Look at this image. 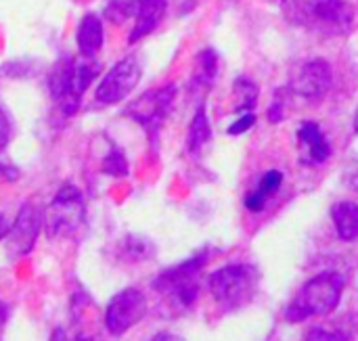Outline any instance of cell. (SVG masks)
<instances>
[{
	"label": "cell",
	"instance_id": "2e32d148",
	"mask_svg": "<svg viewBox=\"0 0 358 341\" xmlns=\"http://www.w3.org/2000/svg\"><path fill=\"white\" fill-rule=\"evenodd\" d=\"M210 138H212V128H210V122H208L206 105H199L195 115H193V122L189 126L187 147H189L191 153H199Z\"/></svg>",
	"mask_w": 358,
	"mask_h": 341
},
{
	"label": "cell",
	"instance_id": "6da1fadb",
	"mask_svg": "<svg viewBox=\"0 0 358 341\" xmlns=\"http://www.w3.org/2000/svg\"><path fill=\"white\" fill-rule=\"evenodd\" d=\"M281 10L292 25L323 36L348 34L355 23V8L346 0H283Z\"/></svg>",
	"mask_w": 358,
	"mask_h": 341
},
{
	"label": "cell",
	"instance_id": "9a60e30c",
	"mask_svg": "<svg viewBox=\"0 0 358 341\" xmlns=\"http://www.w3.org/2000/svg\"><path fill=\"white\" fill-rule=\"evenodd\" d=\"M281 182H283V174H281L279 170L266 172V174L262 176L260 184L245 197V208H248L250 212H260V210H264L266 199H268L273 193L279 191Z\"/></svg>",
	"mask_w": 358,
	"mask_h": 341
},
{
	"label": "cell",
	"instance_id": "9c48e42d",
	"mask_svg": "<svg viewBox=\"0 0 358 341\" xmlns=\"http://www.w3.org/2000/svg\"><path fill=\"white\" fill-rule=\"evenodd\" d=\"M42 226H44L42 212L34 203H25L19 210L15 222L10 224V231L6 235V256L10 260L27 256L34 249Z\"/></svg>",
	"mask_w": 358,
	"mask_h": 341
},
{
	"label": "cell",
	"instance_id": "d4e9b609",
	"mask_svg": "<svg viewBox=\"0 0 358 341\" xmlns=\"http://www.w3.org/2000/svg\"><path fill=\"white\" fill-rule=\"evenodd\" d=\"M8 231H10V224H8V222H6V218L0 214V241H2V239H6Z\"/></svg>",
	"mask_w": 358,
	"mask_h": 341
},
{
	"label": "cell",
	"instance_id": "ac0fdd59",
	"mask_svg": "<svg viewBox=\"0 0 358 341\" xmlns=\"http://www.w3.org/2000/svg\"><path fill=\"white\" fill-rule=\"evenodd\" d=\"M218 73V55L212 48H206L203 52L197 55V65H195V84L201 86H212L214 78Z\"/></svg>",
	"mask_w": 358,
	"mask_h": 341
},
{
	"label": "cell",
	"instance_id": "44dd1931",
	"mask_svg": "<svg viewBox=\"0 0 358 341\" xmlns=\"http://www.w3.org/2000/svg\"><path fill=\"white\" fill-rule=\"evenodd\" d=\"M103 172L111 176H126L128 174V161L120 151H111L109 157L103 161Z\"/></svg>",
	"mask_w": 358,
	"mask_h": 341
},
{
	"label": "cell",
	"instance_id": "d6986e66",
	"mask_svg": "<svg viewBox=\"0 0 358 341\" xmlns=\"http://www.w3.org/2000/svg\"><path fill=\"white\" fill-rule=\"evenodd\" d=\"M107 17L113 23H122L128 17H134V0H113L107 6Z\"/></svg>",
	"mask_w": 358,
	"mask_h": 341
},
{
	"label": "cell",
	"instance_id": "f1b7e54d",
	"mask_svg": "<svg viewBox=\"0 0 358 341\" xmlns=\"http://www.w3.org/2000/svg\"><path fill=\"white\" fill-rule=\"evenodd\" d=\"M350 184H352V189H355V191H358V174H355V176H352Z\"/></svg>",
	"mask_w": 358,
	"mask_h": 341
},
{
	"label": "cell",
	"instance_id": "7402d4cb",
	"mask_svg": "<svg viewBox=\"0 0 358 341\" xmlns=\"http://www.w3.org/2000/svg\"><path fill=\"white\" fill-rule=\"evenodd\" d=\"M254 124H256V115H254L252 111H250V113H241V115L229 126V134H231V136H239V134L248 132Z\"/></svg>",
	"mask_w": 358,
	"mask_h": 341
},
{
	"label": "cell",
	"instance_id": "52a82bcc",
	"mask_svg": "<svg viewBox=\"0 0 358 341\" xmlns=\"http://www.w3.org/2000/svg\"><path fill=\"white\" fill-rule=\"evenodd\" d=\"M147 314V298L138 289H124L111 298L105 310V327L111 335H124Z\"/></svg>",
	"mask_w": 358,
	"mask_h": 341
},
{
	"label": "cell",
	"instance_id": "4fadbf2b",
	"mask_svg": "<svg viewBox=\"0 0 358 341\" xmlns=\"http://www.w3.org/2000/svg\"><path fill=\"white\" fill-rule=\"evenodd\" d=\"M103 42H105L103 19L94 13L84 15L76 31V44L80 48V55L86 59H94V55L103 48Z\"/></svg>",
	"mask_w": 358,
	"mask_h": 341
},
{
	"label": "cell",
	"instance_id": "ba28073f",
	"mask_svg": "<svg viewBox=\"0 0 358 341\" xmlns=\"http://www.w3.org/2000/svg\"><path fill=\"white\" fill-rule=\"evenodd\" d=\"M331 84H334V69L329 61L317 57L298 65L289 82V88L302 99L319 101L331 90Z\"/></svg>",
	"mask_w": 358,
	"mask_h": 341
},
{
	"label": "cell",
	"instance_id": "f546056e",
	"mask_svg": "<svg viewBox=\"0 0 358 341\" xmlns=\"http://www.w3.org/2000/svg\"><path fill=\"white\" fill-rule=\"evenodd\" d=\"M355 130L358 132V107H357V113H355Z\"/></svg>",
	"mask_w": 358,
	"mask_h": 341
},
{
	"label": "cell",
	"instance_id": "ffe728a7",
	"mask_svg": "<svg viewBox=\"0 0 358 341\" xmlns=\"http://www.w3.org/2000/svg\"><path fill=\"white\" fill-rule=\"evenodd\" d=\"M304 341H350V335L325 327H310L304 335Z\"/></svg>",
	"mask_w": 358,
	"mask_h": 341
},
{
	"label": "cell",
	"instance_id": "83f0119b",
	"mask_svg": "<svg viewBox=\"0 0 358 341\" xmlns=\"http://www.w3.org/2000/svg\"><path fill=\"white\" fill-rule=\"evenodd\" d=\"M6 319H8V308H6V304L0 300V325H4Z\"/></svg>",
	"mask_w": 358,
	"mask_h": 341
},
{
	"label": "cell",
	"instance_id": "8992f818",
	"mask_svg": "<svg viewBox=\"0 0 358 341\" xmlns=\"http://www.w3.org/2000/svg\"><path fill=\"white\" fill-rule=\"evenodd\" d=\"M141 65L134 57H126L120 63H115L99 82L94 99L99 105H115L130 96V92L141 82Z\"/></svg>",
	"mask_w": 358,
	"mask_h": 341
},
{
	"label": "cell",
	"instance_id": "e0dca14e",
	"mask_svg": "<svg viewBox=\"0 0 358 341\" xmlns=\"http://www.w3.org/2000/svg\"><path fill=\"white\" fill-rule=\"evenodd\" d=\"M260 90L254 80L250 78H237L233 84V99H235V111L250 113L258 103Z\"/></svg>",
	"mask_w": 358,
	"mask_h": 341
},
{
	"label": "cell",
	"instance_id": "5bb4252c",
	"mask_svg": "<svg viewBox=\"0 0 358 341\" xmlns=\"http://www.w3.org/2000/svg\"><path fill=\"white\" fill-rule=\"evenodd\" d=\"M331 218H334L340 239H344V241L358 239V203L355 201L336 203L331 208Z\"/></svg>",
	"mask_w": 358,
	"mask_h": 341
},
{
	"label": "cell",
	"instance_id": "277c9868",
	"mask_svg": "<svg viewBox=\"0 0 358 341\" xmlns=\"http://www.w3.org/2000/svg\"><path fill=\"white\" fill-rule=\"evenodd\" d=\"M201 266H203V258H191V260L162 273L153 281V289L168 296L172 306L187 310L195 304V300L199 296L197 275H199Z\"/></svg>",
	"mask_w": 358,
	"mask_h": 341
},
{
	"label": "cell",
	"instance_id": "8fae6325",
	"mask_svg": "<svg viewBox=\"0 0 358 341\" xmlns=\"http://www.w3.org/2000/svg\"><path fill=\"white\" fill-rule=\"evenodd\" d=\"M168 10V0H134V25L128 42H141L145 36L157 29Z\"/></svg>",
	"mask_w": 358,
	"mask_h": 341
},
{
	"label": "cell",
	"instance_id": "5b68a950",
	"mask_svg": "<svg viewBox=\"0 0 358 341\" xmlns=\"http://www.w3.org/2000/svg\"><path fill=\"white\" fill-rule=\"evenodd\" d=\"M48 237H69L73 235L82 220H84V197L73 184L61 187V191L55 195L52 203L46 210V216H42Z\"/></svg>",
	"mask_w": 358,
	"mask_h": 341
},
{
	"label": "cell",
	"instance_id": "484cf974",
	"mask_svg": "<svg viewBox=\"0 0 358 341\" xmlns=\"http://www.w3.org/2000/svg\"><path fill=\"white\" fill-rule=\"evenodd\" d=\"M151 341H187V340H182V338H178V335H172V333H159V335H155Z\"/></svg>",
	"mask_w": 358,
	"mask_h": 341
},
{
	"label": "cell",
	"instance_id": "7a4b0ae2",
	"mask_svg": "<svg viewBox=\"0 0 358 341\" xmlns=\"http://www.w3.org/2000/svg\"><path fill=\"white\" fill-rule=\"evenodd\" d=\"M344 291V277L338 273H323L310 279L298 298L289 304L285 319L289 323H302L315 314H329L338 308Z\"/></svg>",
	"mask_w": 358,
	"mask_h": 341
},
{
	"label": "cell",
	"instance_id": "30bf717a",
	"mask_svg": "<svg viewBox=\"0 0 358 341\" xmlns=\"http://www.w3.org/2000/svg\"><path fill=\"white\" fill-rule=\"evenodd\" d=\"M172 101H174V86L155 88V90L145 92L136 103H132L128 113L130 117L138 119L149 130H155L164 122Z\"/></svg>",
	"mask_w": 358,
	"mask_h": 341
},
{
	"label": "cell",
	"instance_id": "7c38bea8",
	"mask_svg": "<svg viewBox=\"0 0 358 341\" xmlns=\"http://www.w3.org/2000/svg\"><path fill=\"white\" fill-rule=\"evenodd\" d=\"M298 140H300L302 155L308 164H323L331 155L329 140L325 138L317 122H304L298 128Z\"/></svg>",
	"mask_w": 358,
	"mask_h": 341
},
{
	"label": "cell",
	"instance_id": "3957f363",
	"mask_svg": "<svg viewBox=\"0 0 358 341\" xmlns=\"http://www.w3.org/2000/svg\"><path fill=\"white\" fill-rule=\"evenodd\" d=\"M260 275L254 266L231 264L210 277V293L224 310H239L250 304L258 291Z\"/></svg>",
	"mask_w": 358,
	"mask_h": 341
},
{
	"label": "cell",
	"instance_id": "cb8c5ba5",
	"mask_svg": "<svg viewBox=\"0 0 358 341\" xmlns=\"http://www.w3.org/2000/svg\"><path fill=\"white\" fill-rule=\"evenodd\" d=\"M285 117V109H283V101L281 99H275L268 107V122H281Z\"/></svg>",
	"mask_w": 358,
	"mask_h": 341
},
{
	"label": "cell",
	"instance_id": "603a6c76",
	"mask_svg": "<svg viewBox=\"0 0 358 341\" xmlns=\"http://www.w3.org/2000/svg\"><path fill=\"white\" fill-rule=\"evenodd\" d=\"M10 136H13L10 119H8V115L4 113V109L0 107V151L6 149V145L10 143Z\"/></svg>",
	"mask_w": 358,
	"mask_h": 341
},
{
	"label": "cell",
	"instance_id": "4316f807",
	"mask_svg": "<svg viewBox=\"0 0 358 341\" xmlns=\"http://www.w3.org/2000/svg\"><path fill=\"white\" fill-rule=\"evenodd\" d=\"M50 341H69L67 340V333L63 329H55L52 335H50Z\"/></svg>",
	"mask_w": 358,
	"mask_h": 341
}]
</instances>
